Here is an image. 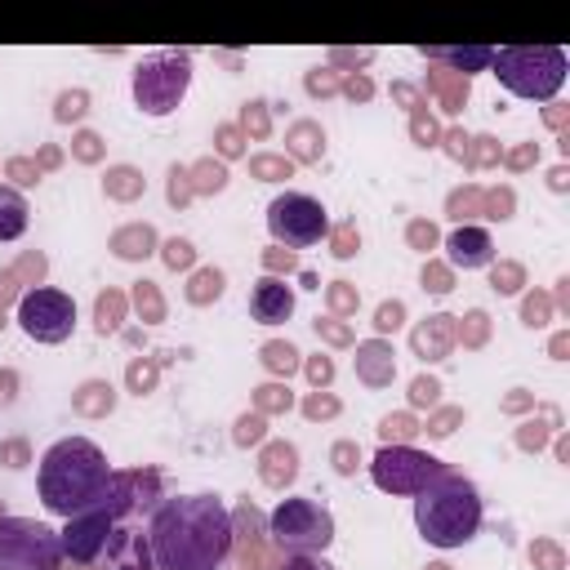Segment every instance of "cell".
<instances>
[{"label":"cell","mask_w":570,"mask_h":570,"mask_svg":"<svg viewBox=\"0 0 570 570\" xmlns=\"http://www.w3.org/2000/svg\"><path fill=\"white\" fill-rule=\"evenodd\" d=\"M249 316H254L258 325H281V321H289V316H294V289H289L285 281H276V276L254 281V289H249Z\"/></svg>","instance_id":"13"},{"label":"cell","mask_w":570,"mask_h":570,"mask_svg":"<svg viewBox=\"0 0 570 570\" xmlns=\"http://www.w3.org/2000/svg\"><path fill=\"white\" fill-rule=\"evenodd\" d=\"M116 530V512L111 503H98L80 517H67V525L58 530V543H62V561H76V566H94L102 561V548Z\"/></svg>","instance_id":"11"},{"label":"cell","mask_w":570,"mask_h":570,"mask_svg":"<svg viewBox=\"0 0 570 570\" xmlns=\"http://www.w3.org/2000/svg\"><path fill=\"white\" fill-rule=\"evenodd\" d=\"M191 85L187 53H151L134 67V102L142 116H169Z\"/></svg>","instance_id":"7"},{"label":"cell","mask_w":570,"mask_h":570,"mask_svg":"<svg viewBox=\"0 0 570 570\" xmlns=\"http://www.w3.org/2000/svg\"><path fill=\"white\" fill-rule=\"evenodd\" d=\"M80 102H85V94H76V98L67 94V98H62V107H58V116H62V120H71V116H80V111H85Z\"/></svg>","instance_id":"18"},{"label":"cell","mask_w":570,"mask_h":570,"mask_svg":"<svg viewBox=\"0 0 570 570\" xmlns=\"http://www.w3.org/2000/svg\"><path fill=\"white\" fill-rule=\"evenodd\" d=\"M490 71L499 76L508 94L548 102L566 85V49L561 45H508V49H494Z\"/></svg>","instance_id":"4"},{"label":"cell","mask_w":570,"mask_h":570,"mask_svg":"<svg viewBox=\"0 0 570 570\" xmlns=\"http://www.w3.org/2000/svg\"><path fill=\"white\" fill-rule=\"evenodd\" d=\"M445 258L463 272H476V267H490L494 258V240L485 227H454L450 240H445Z\"/></svg>","instance_id":"14"},{"label":"cell","mask_w":570,"mask_h":570,"mask_svg":"<svg viewBox=\"0 0 570 570\" xmlns=\"http://www.w3.org/2000/svg\"><path fill=\"white\" fill-rule=\"evenodd\" d=\"M156 570H223L232 557V512L218 494H174L147 517Z\"/></svg>","instance_id":"1"},{"label":"cell","mask_w":570,"mask_h":570,"mask_svg":"<svg viewBox=\"0 0 570 570\" xmlns=\"http://www.w3.org/2000/svg\"><path fill=\"white\" fill-rule=\"evenodd\" d=\"M428 58H445L454 67H490L494 49H468V53H459V49H428Z\"/></svg>","instance_id":"16"},{"label":"cell","mask_w":570,"mask_h":570,"mask_svg":"<svg viewBox=\"0 0 570 570\" xmlns=\"http://www.w3.org/2000/svg\"><path fill=\"white\" fill-rule=\"evenodd\" d=\"M267 534L289 552V557H321L334 543V512L307 494H289L272 508Z\"/></svg>","instance_id":"5"},{"label":"cell","mask_w":570,"mask_h":570,"mask_svg":"<svg viewBox=\"0 0 570 570\" xmlns=\"http://www.w3.org/2000/svg\"><path fill=\"white\" fill-rule=\"evenodd\" d=\"M111 463L102 454L98 441L89 436H62L53 441L45 454H40V468H36V490H40V503L45 512L53 517H80L98 503H107V490H111Z\"/></svg>","instance_id":"2"},{"label":"cell","mask_w":570,"mask_h":570,"mask_svg":"<svg viewBox=\"0 0 570 570\" xmlns=\"http://www.w3.org/2000/svg\"><path fill=\"white\" fill-rule=\"evenodd\" d=\"M441 468H445L441 459H432L414 445H383L370 463V476L383 494H419Z\"/></svg>","instance_id":"10"},{"label":"cell","mask_w":570,"mask_h":570,"mask_svg":"<svg viewBox=\"0 0 570 570\" xmlns=\"http://www.w3.org/2000/svg\"><path fill=\"white\" fill-rule=\"evenodd\" d=\"M267 232L285 249H312L330 232V218H325V205L316 196H307V191H281L267 205Z\"/></svg>","instance_id":"8"},{"label":"cell","mask_w":570,"mask_h":570,"mask_svg":"<svg viewBox=\"0 0 570 570\" xmlns=\"http://www.w3.org/2000/svg\"><path fill=\"white\" fill-rule=\"evenodd\" d=\"M481 521H485V503H481V490L441 468L419 494H414V525H419V539L432 543V548H463L481 534Z\"/></svg>","instance_id":"3"},{"label":"cell","mask_w":570,"mask_h":570,"mask_svg":"<svg viewBox=\"0 0 570 570\" xmlns=\"http://www.w3.org/2000/svg\"><path fill=\"white\" fill-rule=\"evenodd\" d=\"M102 557H107V570H156L151 548H147V530H134V525H120V521H116Z\"/></svg>","instance_id":"12"},{"label":"cell","mask_w":570,"mask_h":570,"mask_svg":"<svg viewBox=\"0 0 570 570\" xmlns=\"http://www.w3.org/2000/svg\"><path fill=\"white\" fill-rule=\"evenodd\" d=\"M27 223H31L27 196H22L18 187H4V183H0V245L18 240V236L27 232Z\"/></svg>","instance_id":"15"},{"label":"cell","mask_w":570,"mask_h":570,"mask_svg":"<svg viewBox=\"0 0 570 570\" xmlns=\"http://www.w3.org/2000/svg\"><path fill=\"white\" fill-rule=\"evenodd\" d=\"M18 325L36 343H67L76 330V303L67 289H53V285L27 289L18 298Z\"/></svg>","instance_id":"9"},{"label":"cell","mask_w":570,"mask_h":570,"mask_svg":"<svg viewBox=\"0 0 570 570\" xmlns=\"http://www.w3.org/2000/svg\"><path fill=\"white\" fill-rule=\"evenodd\" d=\"M281 570H334V566H330L325 552H321V557H285Z\"/></svg>","instance_id":"17"},{"label":"cell","mask_w":570,"mask_h":570,"mask_svg":"<svg viewBox=\"0 0 570 570\" xmlns=\"http://www.w3.org/2000/svg\"><path fill=\"white\" fill-rule=\"evenodd\" d=\"M0 570H62L58 530L36 517H0Z\"/></svg>","instance_id":"6"}]
</instances>
